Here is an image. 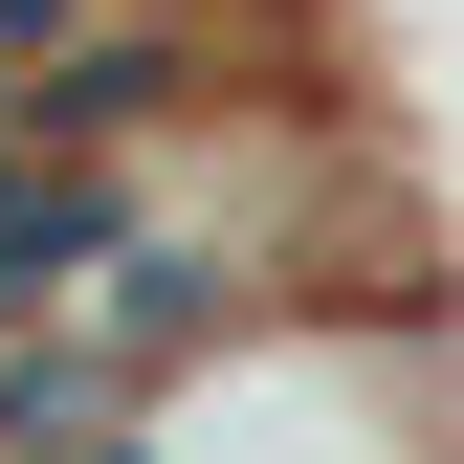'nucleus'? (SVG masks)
I'll use <instances>...</instances> for the list:
<instances>
[{
    "label": "nucleus",
    "mask_w": 464,
    "mask_h": 464,
    "mask_svg": "<svg viewBox=\"0 0 464 464\" xmlns=\"http://www.w3.org/2000/svg\"><path fill=\"white\" fill-rule=\"evenodd\" d=\"M111 464H464V310L442 287H332L155 354Z\"/></svg>",
    "instance_id": "f257e3e1"
},
{
    "label": "nucleus",
    "mask_w": 464,
    "mask_h": 464,
    "mask_svg": "<svg viewBox=\"0 0 464 464\" xmlns=\"http://www.w3.org/2000/svg\"><path fill=\"white\" fill-rule=\"evenodd\" d=\"M89 266H111V155L89 133H0V332H67Z\"/></svg>",
    "instance_id": "f03ea898"
}]
</instances>
